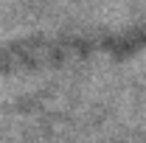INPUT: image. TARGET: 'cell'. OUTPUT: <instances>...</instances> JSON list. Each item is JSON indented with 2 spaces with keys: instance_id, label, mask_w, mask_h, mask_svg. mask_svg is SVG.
I'll return each instance as SVG.
<instances>
[{
  "instance_id": "6da1fadb",
  "label": "cell",
  "mask_w": 146,
  "mask_h": 143,
  "mask_svg": "<svg viewBox=\"0 0 146 143\" xmlns=\"http://www.w3.org/2000/svg\"><path fill=\"white\" fill-rule=\"evenodd\" d=\"M0 143H146V36L0 56Z\"/></svg>"
}]
</instances>
